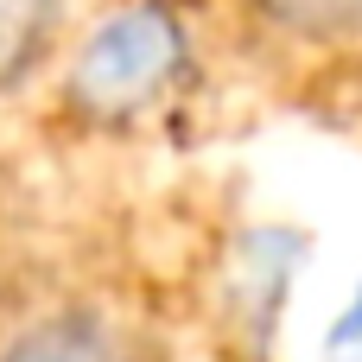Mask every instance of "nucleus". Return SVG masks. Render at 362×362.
<instances>
[{
  "label": "nucleus",
  "instance_id": "nucleus-1",
  "mask_svg": "<svg viewBox=\"0 0 362 362\" xmlns=\"http://www.w3.org/2000/svg\"><path fill=\"white\" fill-rule=\"evenodd\" d=\"M185 76V25L165 0H134L89 32L64 76V102L89 127H127L153 115Z\"/></svg>",
  "mask_w": 362,
  "mask_h": 362
},
{
  "label": "nucleus",
  "instance_id": "nucleus-2",
  "mask_svg": "<svg viewBox=\"0 0 362 362\" xmlns=\"http://www.w3.org/2000/svg\"><path fill=\"white\" fill-rule=\"evenodd\" d=\"M0 362H172V350L153 325H140L127 312L51 305L0 344Z\"/></svg>",
  "mask_w": 362,
  "mask_h": 362
},
{
  "label": "nucleus",
  "instance_id": "nucleus-3",
  "mask_svg": "<svg viewBox=\"0 0 362 362\" xmlns=\"http://www.w3.org/2000/svg\"><path fill=\"white\" fill-rule=\"evenodd\" d=\"M57 32H64V0H0V95H13L45 70Z\"/></svg>",
  "mask_w": 362,
  "mask_h": 362
},
{
  "label": "nucleus",
  "instance_id": "nucleus-4",
  "mask_svg": "<svg viewBox=\"0 0 362 362\" xmlns=\"http://www.w3.org/2000/svg\"><path fill=\"white\" fill-rule=\"evenodd\" d=\"M267 32L293 38V45H362V0H242Z\"/></svg>",
  "mask_w": 362,
  "mask_h": 362
}]
</instances>
